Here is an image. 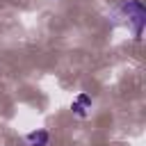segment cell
Wrapping results in <instances>:
<instances>
[{"mask_svg":"<svg viewBox=\"0 0 146 146\" xmlns=\"http://www.w3.org/2000/svg\"><path fill=\"white\" fill-rule=\"evenodd\" d=\"M116 16H123L128 27L132 30L135 39H141V32H144V23H146V7L141 0H125L121 2L116 9H114Z\"/></svg>","mask_w":146,"mask_h":146,"instance_id":"cell-1","label":"cell"},{"mask_svg":"<svg viewBox=\"0 0 146 146\" xmlns=\"http://www.w3.org/2000/svg\"><path fill=\"white\" fill-rule=\"evenodd\" d=\"M91 105H94L91 96H89V94H84V91H80V94L71 100V112H73L78 119H87V116H89Z\"/></svg>","mask_w":146,"mask_h":146,"instance_id":"cell-2","label":"cell"},{"mask_svg":"<svg viewBox=\"0 0 146 146\" xmlns=\"http://www.w3.org/2000/svg\"><path fill=\"white\" fill-rule=\"evenodd\" d=\"M25 144L27 146H50V132L46 128H36V130H30L25 135Z\"/></svg>","mask_w":146,"mask_h":146,"instance_id":"cell-3","label":"cell"}]
</instances>
